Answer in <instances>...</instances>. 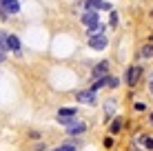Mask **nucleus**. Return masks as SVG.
I'll return each mask as SVG.
<instances>
[{"label":"nucleus","mask_w":153,"mask_h":151,"mask_svg":"<svg viewBox=\"0 0 153 151\" xmlns=\"http://www.w3.org/2000/svg\"><path fill=\"white\" fill-rule=\"evenodd\" d=\"M20 2L18 0H0V18H7L9 13H18Z\"/></svg>","instance_id":"1"},{"label":"nucleus","mask_w":153,"mask_h":151,"mask_svg":"<svg viewBox=\"0 0 153 151\" xmlns=\"http://www.w3.org/2000/svg\"><path fill=\"white\" fill-rule=\"evenodd\" d=\"M89 47L96 51H102L107 47V36L104 33H96V36H89Z\"/></svg>","instance_id":"2"},{"label":"nucleus","mask_w":153,"mask_h":151,"mask_svg":"<svg viewBox=\"0 0 153 151\" xmlns=\"http://www.w3.org/2000/svg\"><path fill=\"white\" fill-rule=\"evenodd\" d=\"M73 120H76V109H60L58 111V122L60 124H71Z\"/></svg>","instance_id":"3"},{"label":"nucleus","mask_w":153,"mask_h":151,"mask_svg":"<svg viewBox=\"0 0 153 151\" xmlns=\"http://www.w3.org/2000/svg\"><path fill=\"white\" fill-rule=\"evenodd\" d=\"M78 102H84V105H96L98 102V96L96 91H78Z\"/></svg>","instance_id":"4"},{"label":"nucleus","mask_w":153,"mask_h":151,"mask_svg":"<svg viewBox=\"0 0 153 151\" xmlns=\"http://www.w3.org/2000/svg\"><path fill=\"white\" fill-rule=\"evenodd\" d=\"M140 74H142V69H140V67H129V71H126V78H124V80H126V85H135V82H138V78H140Z\"/></svg>","instance_id":"5"},{"label":"nucleus","mask_w":153,"mask_h":151,"mask_svg":"<svg viewBox=\"0 0 153 151\" xmlns=\"http://www.w3.org/2000/svg\"><path fill=\"white\" fill-rule=\"evenodd\" d=\"M84 122H80V120H73L71 124H67V133H69V136H78V133H82L84 131Z\"/></svg>","instance_id":"6"},{"label":"nucleus","mask_w":153,"mask_h":151,"mask_svg":"<svg viewBox=\"0 0 153 151\" xmlns=\"http://www.w3.org/2000/svg\"><path fill=\"white\" fill-rule=\"evenodd\" d=\"M7 49H11L13 54H20V40L16 36H7Z\"/></svg>","instance_id":"7"},{"label":"nucleus","mask_w":153,"mask_h":151,"mask_svg":"<svg viewBox=\"0 0 153 151\" xmlns=\"http://www.w3.org/2000/svg\"><path fill=\"white\" fill-rule=\"evenodd\" d=\"M82 22H84V25H89V27H91V25H96V22H98V13L93 11V9H89V11L82 16Z\"/></svg>","instance_id":"8"},{"label":"nucleus","mask_w":153,"mask_h":151,"mask_svg":"<svg viewBox=\"0 0 153 151\" xmlns=\"http://www.w3.org/2000/svg\"><path fill=\"white\" fill-rule=\"evenodd\" d=\"M107 71H109V62H98L96 65V69H93V76L96 78H100V76H107Z\"/></svg>","instance_id":"9"},{"label":"nucleus","mask_w":153,"mask_h":151,"mask_svg":"<svg viewBox=\"0 0 153 151\" xmlns=\"http://www.w3.org/2000/svg\"><path fill=\"white\" fill-rule=\"evenodd\" d=\"M84 2H87V7L93 9V11H98V9H109V4L102 2V0H84Z\"/></svg>","instance_id":"10"},{"label":"nucleus","mask_w":153,"mask_h":151,"mask_svg":"<svg viewBox=\"0 0 153 151\" xmlns=\"http://www.w3.org/2000/svg\"><path fill=\"white\" fill-rule=\"evenodd\" d=\"M104 31V25H100V22H96V25H91L89 27V36H96V33H102Z\"/></svg>","instance_id":"11"},{"label":"nucleus","mask_w":153,"mask_h":151,"mask_svg":"<svg viewBox=\"0 0 153 151\" xmlns=\"http://www.w3.org/2000/svg\"><path fill=\"white\" fill-rule=\"evenodd\" d=\"M151 56H153V45L149 42V45L142 47V58H151Z\"/></svg>","instance_id":"12"},{"label":"nucleus","mask_w":153,"mask_h":151,"mask_svg":"<svg viewBox=\"0 0 153 151\" xmlns=\"http://www.w3.org/2000/svg\"><path fill=\"white\" fill-rule=\"evenodd\" d=\"M120 85V80L115 76H107V87H118Z\"/></svg>","instance_id":"13"},{"label":"nucleus","mask_w":153,"mask_h":151,"mask_svg":"<svg viewBox=\"0 0 153 151\" xmlns=\"http://www.w3.org/2000/svg\"><path fill=\"white\" fill-rule=\"evenodd\" d=\"M120 127H122V122H120V118H115V120L111 122V133H118Z\"/></svg>","instance_id":"14"},{"label":"nucleus","mask_w":153,"mask_h":151,"mask_svg":"<svg viewBox=\"0 0 153 151\" xmlns=\"http://www.w3.org/2000/svg\"><path fill=\"white\" fill-rule=\"evenodd\" d=\"M53 151H76V147H73L71 142H67V144H62V147H58V149H53Z\"/></svg>","instance_id":"15"},{"label":"nucleus","mask_w":153,"mask_h":151,"mask_svg":"<svg viewBox=\"0 0 153 151\" xmlns=\"http://www.w3.org/2000/svg\"><path fill=\"white\" fill-rule=\"evenodd\" d=\"M140 142H144L149 149H153V140H151V138H146V136H140Z\"/></svg>","instance_id":"16"},{"label":"nucleus","mask_w":153,"mask_h":151,"mask_svg":"<svg viewBox=\"0 0 153 151\" xmlns=\"http://www.w3.org/2000/svg\"><path fill=\"white\" fill-rule=\"evenodd\" d=\"M4 58H7V47H4L2 42H0V62H2Z\"/></svg>","instance_id":"17"},{"label":"nucleus","mask_w":153,"mask_h":151,"mask_svg":"<svg viewBox=\"0 0 153 151\" xmlns=\"http://www.w3.org/2000/svg\"><path fill=\"white\" fill-rule=\"evenodd\" d=\"M113 109H115V102H111V100H109V102H107V113H109V116L113 113Z\"/></svg>","instance_id":"18"},{"label":"nucleus","mask_w":153,"mask_h":151,"mask_svg":"<svg viewBox=\"0 0 153 151\" xmlns=\"http://www.w3.org/2000/svg\"><path fill=\"white\" fill-rule=\"evenodd\" d=\"M109 22H111V25L118 22V13H115V11H111V16H109Z\"/></svg>","instance_id":"19"},{"label":"nucleus","mask_w":153,"mask_h":151,"mask_svg":"<svg viewBox=\"0 0 153 151\" xmlns=\"http://www.w3.org/2000/svg\"><path fill=\"white\" fill-rule=\"evenodd\" d=\"M149 89H151V93H153V82H151V85H149Z\"/></svg>","instance_id":"20"},{"label":"nucleus","mask_w":153,"mask_h":151,"mask_svg":"<svg viewBox=\"0 0 153 151\" xmlns=\"http://www.w3.org/2000/svg\"><path fill=\"white\" fill-rule=\"evenodd\" d=\"M151 124H153V113H151Z\"/></svg>","instance_id":"21"},{"label":"nucleus","mask_w":153,"mask_h":151,"mask_svg":"<svg viewBox=\"0 0 153 151\" xmlns=\"http://www.w3.org/2000/svg\"><path fill=\"white\" fill-rule=\"evenodd\" d=\"M80 2H82V0H80Z\"/></svg>","instance_id":"22"}]
</instances>
